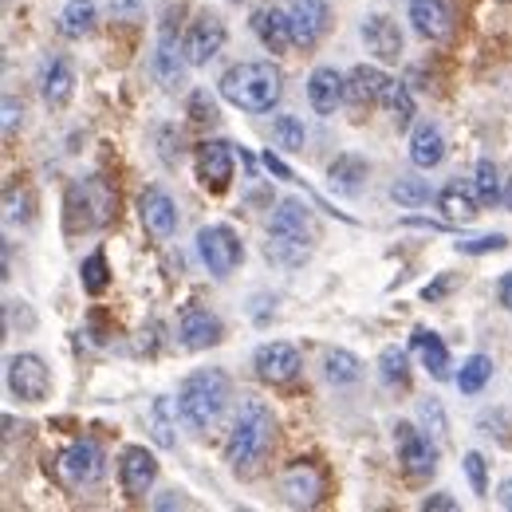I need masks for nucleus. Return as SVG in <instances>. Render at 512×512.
I'll list each match as a JSON object with an SVG mask.
<instances>
[{
    "label": "nucleus",
    "mask_w": 512,
    "mask_h": 512,
    "mask_svg": "<svg viewBox=\"0 0 512 512\" xmlns=\"http://www.w3.org/2000/svg\"><path fill=\"white\" fill-rule=\"evenodd\" d=\"M217 87H221V99L233 103L237 111L268 115L284 95V75L268 60H253V64H233L221 75Z\"/></svg>",
    "instance_id": "obj_1"
},
{
    "label": "nucleus",
    "mask_w": 512,
    "mask_h": 512,
    "mask_svg": "<svg viewBox=\"0 0 512 512\" xmlns=\"http://www.w3.org/2000/svg\"><path fill=\"white\" fill-rule=\"evenodd\" d=\"M312 241H316L312 209L300 197L276 201V213H272V225H268V260H276V264H304Z\"/></svg>",
    "instance_id": "obj_2"
},
{
    "label": "nucleus",
    "mask_w": 512,
    "mask_h": 512,
    "mask_svg": "<svg viewBox=\"0 0 512 512\" xmlns=\"http://www.w3.org/2000/svg\"><path fill=\"white\" fill-rule=\"evenodd\" d=\"M272 438H276V418L264 402L249 398L241 406V414L233 418V434H229V446H225V457L237 473H256V465L268 457L272 449Z\"/></svg>",
    "instance_id": "obj_3"
},
{
    "label": "nucleus",
    "mask_w": 512,
    "mask_h": 512,
    "mask_svg": "<svg viewBox=\"0 0 512 512\" xmlns=\"http://www.w3.org/2000/svg\"><path fill=\"white\" fill-rule=\"evenodd\" d=\"M229 375L225 371H193L178 390V410L190 430H209L229 406Z\"/></svg>",
    "instance_id": "obj_4"
},
{
    "label": "nucleus",
    "mask_w": 512,
    "mask_h": 512,
    "mask_svg": "<svg viewBox=\"0 0 512 512\" xmlns=\"http://www.w3.org/2000/svg\"><path fill=\"white\" fill-rule=\"evenodd\" d=\"M111 213H115V193L107 190V182L87 178L67 190V229H99L111 221Z\"/></svg>",
    "instance_id": "obj_5"
},
{
    "label": "nucleus",
    "mask_w": 512,
    "mask_h": 512,
    "mask_svg": "<svg viewBox=\"0 0 512 512\" xmlns=\"http://www.w3.org/2000/svg\"><path fill=\"white\" fill-rule=\"evenodd\" d=\"M197 253L205 260V268L217 276V280H229L237 268H241V237L229 229V225H205L197 233Z\"/></svg>",
    "instance_id": "obj_6"
},
{
    "label": "nucleus",
    "mask_w": 512,
    "mask_h": 512,
    "mask_svg": "<svg viewBox=\"0 0 512 512\" xmlns=\"http://www.w3.org/2000/svg\"><path fill=\"white\" fill-rule=\"evenodd\" d=\"M8 390L20 398V402H44L52 394V371L40 355L32 351H20L8 359Z\"/></svg>",
    "instance_id": "obj_7"
},
{
    "label": "nucleus",
    "mask_w": 512,
    "mask_h": 512,
    "mask_svg": "<svg viewBox=\"0 0 512 512\" xmlns=\"http://www.w3.org/2000/svg\"><path fill=\"white\" fill-rule=\"evenodd\" d=\"M107 461H103V449L95 442H71V446L60 453V477H64L71 489H87L103 477Z\"/></svg>",
    "instance_id": "obj_8"
},
{
    "label": "nucleus",
    "mask_w": 512,
    "mask_h": 512,
    "mask_svg": "<svg viewBox=\"0 0 512 512\" xmlns=\"http://www.w3.org/2000/svg\"><path fill=\"white\" fill-rule=\"evenodd\" d=\"M394 442H398V461L410 477H430L438 469V446L422 430H414L410 422H398Z\"/></svg>",
    "instance_id": "obj_9"
},
{
    "label": "nucleus",
    "mask_w": 512,
    "mask_h": 512,
    "mask_svg": "<svg viewBox=\"0 0 512 512\" xmlns=\"http://www.w3.org/2000/svg\"><path fill=\"white\" fill-rule=\"evenodd\" d=\"M288 24H292V40L296 48H316L331 24V8L327 0H292L288 4Z\"/></svg>",
    "instance_id": "obj_10"
},
{
    "label": "nucleus",
    "mask_w": 512,
    "mask_h": 512,
    "mask_svg": "<svg viewBox=\"0 0 512 512\" xmlns=\"http://www.w3.org/2000/svg\"><path fill=\"white\" fill-rule=\"evenodd\" d=\"M119 481H123V493L127 501H142L154 481H158V461L154 453H146V446H127L119 457Z\"/></svg>",
    "instance_id": "obj_11"
},
{
    "label": "nucleus",
    "mask_w": 512,
    "mask_h": 512,
    "mask_svg": "<svg viewBox=\"0 0 512 512\" xmlns=\"http://www.w3.org/2000/svg\"><path fill=\"white\" fill-rule=\"evenodd\" d=\"M197 182L205 193H225L233 186V150L225 142L197 146Z\"/></svg>",
    "instance_id": "obj_12"
},
{
    "label": "nucleus",
    "mask_w": 512,
    "mask_h": 512,
    "mask_svg": "<svg viewBox=\"0 0 512 512\" xmlns=\"http://www.w3.org/2000/svg\"><path fill=\"white\" fill-rule=\"evenodd\" d=\"M253 367L264 383L284 386L304 371V359H300V351H296L292 343H264V347L256 351Z\"/></svg>",
    "instance_id": "obj_13"
},
{
    "label": "nucleus",
    "mask_w": 512,
    "mask_h": 512,
    "mask_svg": "<svg viewBox=\"0 0 512 512\" xmlns=\"http://www.w3.org/2000/svg\"><path fill=\"white\" fill-rule=\"evenodd\" d=\"M225 40H229L225 24H221L217 16H209V12H201L190 24V32H186V44H182V48H186V64L205 67L221 48H225Z\"/></svg>",
    "instance_id": "obj_14"
},
{
    "label": "nucleus",
    "mask_w": 512,
    "mask_h": 512,
    "mask_svg": "<svg viewBox=\"0 0 512 512\" xmlns=\"http://www.w3.org/2000/svg\"><path fill=\"white\" fill-rule=\"evenodd\" d=\"M138 217H142L146 233L158 237V241H166V237L178 233V205H174L170 193L158 190V186H146L142 190V197H138Z\"/></svg>",
    "instance_id": "obj_15"
},
{
    "label": "nucleus",
    "mask_w": 512,
    "mask_h": 512,
    "mask_svg": "<svg viewBox=\"0 0 512 512\" xmlns=\"http://www.w3.org/2000/svg\"><path fill=\"white\" fill-rule=\"evenodd\" d=\"M386 87H390V79H386L379 67L371 64L351 67V75H347V103L355 111H371L375 103H383Z\"/></svg>",
    "instance_id": "obj_16"
},
{
    "label": "nucleus",
    "mask_w": 512,
    "mask_h": 512,
    "mask_svg": "<svg viewBox=\"0 0 512 512\" xmlns=\"http://www.w3.org/2000/svg\"><path fill=\"white\" fill-rule=\"evenodd\" d=\"M178 331H182V343H186L190 351H205V347H217V343H221V320H217L209 308H201V304H190V308L182 312Z\"/></svg>",
    "instance_id": "obj_17"
},
{
    "label": "nucleus",
    "mask_w": 512,
    "mask_h": 512,
    "mask_svg": "<svg viewBox=\"0 0 512 512\" xmlns=\"http://www.w3.org/2000/svg\"><path fill=\"white\" fill-rule=\"evenodd\" d=\"M343 99H347V79L335 67H316L312 79H308V103H312V111L335 115L343 107Z\"/></svg>",
    "instance_id": "obj_18"
},
{
    "label": "nucleus",
    "mask_w": 512,
    "mask_h": 512,
    "mask_svg": "<svg viewBox=\"0 0 512 512\" xmlns=\"http://www.w3.org/2000/svg\"><path fill=\"white\" fill-rule=\"evenodd\" d=\"M363 44L383 64H398V56H402V32H398V24L390 16H367L363 20Z\"/></svg>",
    "instance_id": "obj_19"
},
{
    "label": "nucleus",
    "mask_w": 512,
    "mask_h": 512,
    "mask_svg": "<svg viewBox=\"0 0 512 512\" xmlns=\"http://www.w3.org/2000/svg\"><path fill=\"white\" fill-rule=\"evenodd\" d=\"M410 24L422 40H446L453 32V12L446 8V0H410Z\"/></svg>",
    "instance_id": "obj_20"
},
{
    "label": "nucleus",
    "mask_w": 512,
    "mask_h": 512,
    "mask_svg": "<svg viewBox=\"0 0 512 512\" xmlns=\"http://www.w3.org/2000/svg\"><path fill=\"white\" fill-rule=\"evenodd\" d=\"M284 497L288 505H316L323 497V477L312 461H296L288 473H284Z\"/></svg>",
    "instance_id": "obj_21"
},
{
    "label": "nucleus",
    "mask_w": 512,
    "mask_h": 512,
    "mask_svg": "<svg viewBox=\"0 0 512 512\" xmlns=\"http://www.w3.org/2000/svg\"><path fill=\"white\" fill-rule=\"evenodd\" d=\"M253 32L272 56H280V52H288L296 44L292 40V24H288V12H280V8H260L253 16Z\"/></svg>",
    "instance_id": "obj_22"
},
{
    "label": "nucleus",
    "mask_w": 512,
    "mask_h": 512,
    "mask_svg": "<svg viewBox=\"0 0 512 512\" xmlns=\"http://www.w3.org/2000/svg\"><path fill=\"white\" fill-rule=\"evenodd\" d=\"M442 158H446V134L434 123H418L410 134V162L418 170H434V166H442Z\"/></svg>",
    "instance_id": "obj_23"
},
{
    "label": "nucleus",
    "mask_w": 512,
    "mask_h": 512,
    "mask_svg": "<svg viewBox=\"0 0 512 512\" xmlns=\"http://www.w3.org/2000/svg\"><path fill=\"white\" fill-rule=\"evenodd\" d=\"M182 56H186V48L178 52V40L170 36V32H162V40H158V52H154V75L162 79V87L166 91H174V87H182Z\"/></svg>",
    "instance_id": "obj_24"
},
{
    "label": "nucleus",
    "mask_w": 512,
    "mask_h": 512,
    "mask_svg": "<svg viewBox=\"0 0 512 512\" xmlns=\"http://www.w3.org/2000/svg\"><path fill=\"white\" fill-rule=\"evenodd\" d=\"M327 182H331L335 193H347L351 197V193L363 190V182H367V162L359 154H339L331 162V170H327Z\"/></svg>",
    "instance_id": "obj_25"
},
{
    "label": "nucleus",
    "mask_w": 512,
    "mask_h": 512,
    "mask_svg": "<svg viewBox=\"0 0 512 512\" xmlns=\"http://www.w3.org/2000/svg\"><path fill=\"white\" fill-rule=\"evenodd\" d=\"M477 205H481V197L477 190H469V186H461V182H449L446 190L438 193V209L446 213V221H473L477 217Z\"/></svg>",
    "instance_id": "obj_26"
},
{
    "label": "nucleus",
    "mask_w": 512,
    "mask_h": 512,
    "mask_svg": "<svg viewBox=\"0 0 512 512\" xmlns=\"http://www.w3.org/2000/svg\"><path fill=\"white\" fill-rule=\"evenodd\" d=\"M40 91H44V103L48 107H64L75 91V71L67 67V60H48L44 67V79H40Z\"/></svg>",
    "instance_id": "obj_27"
},
{
    "label": "nucleus",
    "mask_w": 512,
    "mask_h": 512,
    "mask_svg": "<svg viewBox=\"0 0 512 512\" xmlns=\"http://www.w3.org/2000/svg\"><path fill=\"white\" fill-rule=\"evenodd\" d=\"M414 351L422 355V367H426L434 379H449V351L438 335H430V331H414Z\"/></svg>",
    "instance_id": "obj_28"
},
{
    "label": "nucleus",
    "mask_w": 512,
    "mask_h": 512,
    "mask_svg": "<svg viewBox=\"0 0 512 512\" xmlns=\"http://www.w3.org/2000/svg\"><path fill=\"white\" fill-rule=\"evenodd\" d=\"M95 28V4L91 0H67L60 12V36L67 40H83Z\"/></svg>",
    "instance_id": "obj_29"
},
{
    "label": "nucleus",
    "mask_w": 512,
    "mask_h": 512,
    "mask_svg": "<svg viewBox=\"0 0 512 512\" xmlns=\"http://www.w3.org/2000/svg\"><path fill=\"white\" fill-rule=\"evenodd\" d=\"M323 375H327V383L331 386H351V383H359L363 363H359L351 351L335 347V351H327V355H323Z\"/></svg>",
    "instance_id": "obj_30"
},
{
    "label": "nucleus",
    "mask_w": 512,
    "mask_h": 512,
    "mask_svg": "<svg viewBox=\"0 0 512 512\" xmlns=\"http://www.w3.org/2000/svg\"><path fill=\"white\" fill-rule=\"evenodd\" d=\"M383 107L390 111V119H394V127L398 130H406L410 123H414V95H410L406 83L390 79V87H386V95H383Z\"/></svg>",
    "instance_id": "obj_31"
},
{
    "label": "nucleus",
    "mask_w": 512,
    "mask_h": 512,
    "mask_svg": "<svg viewBox=\"0 0 512 512\" xmlns=\"http://www.w3.org/2000/svg\"><path fill=\"white\" fill-rule=\"evenodd\" d=\"M489 379H493V359H489V355H469V359L461 363L457 390H461V394H477V390H485Z\"/></svg>",
    "instance_id": "obj_32"
},
{
    "label": "nucleus",
    "mask_w": 512,
    "mask_h": 512,
    "mask_svg": "<svg viewBox=\"0 0 512 512\" xmlns=\"http://www.w3.org/2000/svg\"><path fill=\"white\" fill-rule=\"evenodd\" d=\"M473 190H477V197H481V205H497V201H505L501 174H497V166H493L489 158H481V162H477V174H473Z\"/></svg>",
    "instance_id": "obj_33"
},
{
    "label": "nucleus",
    "mask_w": 512,
    "mask_h": 512,
    "mask_svg": "<svg viewBox=\"0 0 512 512\" xmlns=\"http://www.w3.org/2000/svg\"><path fill=\"white\" fill-rule=\"evenodd\" d=\"M304 123L296 119V115H280L276 123H272V142L280 146V150H288V154H300L304 150Z\"/></svg>",
    "instance_id": "obj_34"
},
{
    "label": "nucleus",
    "mask_w": 512,
    "mask_h": 512,
    "mask_svg": "<svg viewBox=\"0 0 512 512\" xmlns=\"http://www.w3.org/2000/svg\"><path fill=\"white\" fill-rule=\"evenodd\" d=\"M170 398H154L150 406V434L162 449H174V418H170Z\"/></svg>",
    "instance_id": "obj_35"
},
{
    "label": "nucleus",
    "mask_w": 512,
    "mask_h": 512,
    "mask_svg": "<svg viewBox=\"0 0 512 512\" xmlns=\"http://www.w3.org/2000/svg\"><path fill=\"white\" fill-rule=\"evenodd\" d=\"M79 276H83V288H87L91 296L107 292V284H111V272H107V256L91 253L87 260H83V264H79Z\"/></svg>",
    "instance_id": "obj_36"
},
{
    "label": "nucleus",
    "mask_w": 512,
    "mask_h": 512,
    "mask_svg": "<svg viewBox=\"0 0 512 512\" xmlns=\"http://www.w3.org/2000/svg\"><path fill=\"white\" fill-rule=\"evenodd\" d=\"M379 367H383V383L386 386H406V383H410V359H406V351L386 347L383 359H379Z\"/></svg>",
    "instance_id": "obj_37"
},
{
    "label": "nucleus",
    "mask_w": 512,
    "mask_h": 512,
    "mask_svg": "<svg viewBox=\"0 0 512 512\" xmlns=\"http://www.w3.org/2000/svg\"><path fill=\"white\" fill-rule=\"evenodd\" d=\"M390 197H394L398 205H406V209H418V205L430 201V186H426L422 178H398V182L390 186Z\"/></svg>",
    "instance_id": "obj_38"
},
{
    "label": "nucleus",
    "mask_w": 512,
    "mask_h": 512,
    "mask_svg": "<svg viewBox=\"0 0 512 512\" xmlns=\"http://www.w3.org/2000/svg\"><path fill=\"white\" fill-rule=\"evenodd\" d=\"M28 209H32V201H28V190L12 182V186L4 190V217L16 225V221H28Z\"/></svg>",
    "instance_id": "obj_39"
},
{
    "label": "nucleus",
    "mask_w": 512,
    "mask_h": 512,
    "mask_svg": "<svg viewBox=\"0 0 512 512\" xmlns=\"http://www.w3.org/2000/svg\"><path fill=\"white\" fill-rule=\"evenodd\" d=\"M465 477H469V485H473L477 497L489 493V481H485V457H481V453H465Z\"/></svg>",
    "instance_id": "obj_40"
},
{
    "label": "nucleus",
    "mask_w": 512,
    "mask_h": 512,
    "mask_svg": "<svg viewBox=\"0 0 512 512\" xmlns=\"http://www.w3.org/2000/svg\"><path fill=\"white\" fill-rule=\"evenodd\" d=\"M509 245V237L505 233H493V237H477V241H461L457 249L461 253H501Z\"/></svg>",
    "instance_id": "obj_41"
},
{
    "label": "nucleus",
    "mask_w": 512,
    "mask_h": 512,
    "mask_svg": "<svg viewBox=\"0 0 512 512\" xmlns=\"http://www.w3.org/2000/svg\"><path fill=\"white\" fill-rule=\"evenodd\" d=\"M422 422H426V430H430L438 442L446 438V414H442L438 402H422Z\"/></svg>",
    "instance_id": "obj_42"
},
{
    "label": "nucleus",
    "mask_w": 512,
    "mask_h": 512,
    "mask_svg": "<svg viewBox=\"0 0 512 512\" xmlns=\"http://www.w3.org/2000/svg\"><path fill=\"white\" fill-rule=\"evenodd\" d=\"M20 123V103H16V95H4V134H12Z\"/></svg>",
    "instance_id": "obj_43"
},
{
    "label": "nucleus",
    "mask_w": 512,
    "mask_h": 512,
    "mask_svg": "<svg viewBox=\"0 0 512 512\" xmlns=\"http://www.w3.org/2000/svg\"><path fill=\"white\" fill-rule=\"evenodd\" d=\"M422 509L426 512H453L457 509V501H453L449 493H434V497H426V501H422Z\"/></svg>",
    "instance_id": "obj_44"
},
{
    "label": "nucleus",
    "mask_w": 512,
    "mask_h": 512,
    "mask_svg": "<svg viewBox=\"0 0 512 512\" xmlns=\"http://www.w3.org/2000/svg\"><path fill=\"white\" fill-rule=\"evenodd\" d=\"M497 296H501V308H509V312H512V272H505V276H501Z\"/></svg>",
    "instance_id": "obj_45"
},
{
    "label": "nucleus",
    "mask_w": 512,
    "mask_h": 512,
    "mask_svg": "<svg viewBox=\"0 0 512 512\" xmlns=\"http://www.w3.org/2000/svg\"><path fill=\"white\" fill-rule=\"evenodd\" d=\"M449 284H453V276H442V280H438V284H434V288H426V292H422V296H426V300H438V296H446L449 292Z\"/></svg>",
    "instance_id": "obj_46"
},
{
    "label": "nucleus",
    "mask_w": 512,
    "mask_h": 512,
    "mask_svg": "<svg viewBox=\"0 0 512 512\" xmlns=\"http://www.w3.org/2000/svg\"><path fill=\"white\" fill-rule=\"evenodd\" d=\"M264 166H268V170H272V174H276V178H284V182H288V178H292V174H288V166H284V162H280V158H272V154H264Z\"/></svg>",
    "instance_id": "obj_47"
},
{
    "label": "nucleus",
    "mask_w": 512,
    "mask_h": 512,
    "mask_svg": "<svg viewBox=\"0 0 512 512\" xmlns=\"http://www.w3.org/2000/svg\"><path fill=\"white\" fill-rule=\"evenodd\" d=\"M497 497H501V505H505V509H512V481H505V485L497 489Z\"/></svg>",
    "instance_id": "obj_48"
},
{
    "label": "nucleus",
    "mask_w": 512,
    "mask_h": 512,
    "mask_svg": "<svg viewBox=\"0 0 512 512\" xmlns=\"http://www.w3.org/2000/svg\"><path fill=\"white\" fill-rule=\"evenodd\" d=\"M505 205H509V209H512V178H509V182H505Z\"/></svg>",
    "instance_id": "obj_49"
}]
</instances>
